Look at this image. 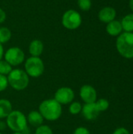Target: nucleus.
<instances>
[{
	"label": "nucleus",
	"instance_id": "1",
	"mask_svg": "<svg viewBox=\"0 0 133 134\" xmlns=\"http://www.w3.org/2000/svg\"><path fill=\"white\" fill-rule=\"evenodd\" d=\"M38 111L45 120L53 122L60 118L63 109L62 105L53 98L42 100L38 106Z\"/></svg>",
	"mask_w": 133,
	"mask_h": 134
},
{
	"label": "nucleus",
	"instance_id": "2",
	"mask_svg": "<svg viewBox=\"0 0 133 134\" xmlns=\"http://www.w3.org/2000/svg\"><path fill=\"white\" fill-rule=\"evenodd\" d=\"M8 83L13 90L16 91H22L25 90L29 85V76L24 70L20 68L13 69L7 75Z\"/></svg>",
	"mask_w": 133,
	"mask_h": 134
},
{
	"label": "nucleus",
	"instance_id": "3",
	"mask_svg": "<svg viewBox=\"0 0 133 134\" xmlns=\"http://www.w3.org/2000/svg\"><path fill=\"white\" fill-rule=\"evenodd\" d=\"M116 48L121 56L126 59L133 58V32H123L118 35Z\"/></svg>",
	"mask_w": 133,
	"mask_h": 134
},
{
	"label": "nucleus",
	"instance_id": "4",
	"mask_svg": "<svg viewBox=\"0 0 133 134\" xmlns=\"http://www.w3.org/2000/svg\"><path fill=\"white\" fill-rule=\"evenodd\" d=\"M7 127L13 132L24 133L27 129V121L26 115L20 111L13 110L6 117Z\"/></svg>",
	"mask_w": 133,
	"mask_h": 134
},
{
	"label": "nucleus",
	"instance_id": "5",
	"mask_svg": "<svg viewBox=\"0 0 133 134\" xmlns=\"http://www.w3.org/2000/svg\"><path fill=\"white\" fill-rule=\"evenodd\" d=\"M24 71L29 77L38 78L45 71V64L40 57H30L24 63Z\"/></svg>",
	"mask_w": 133,
	"mask_h": 134
},
{
	"label": "nucleus",
	"instance_id": "6",
	"mask_svg": "<svg viewBox=\"0 0 133 134\" xmlns=\"http://www.w3.org/2000/svg\"><path fill=\"white\" fill-rule=\"evenodd\" d=\"M61 22L65 28L68 30H75L81 26L82 18L81 14L76 10L68 9L63 14Z\"/></svg>",
	"mask_w": 133,
	"mask_h": 134
},
{
	"label": "nucleus",
	"instance_id": "7",
	"mask_svg": "<svg viewBox=\"0 0 133 134\" xmlns=\"http://www.w3.org/2000/svg\"><path fill=\"white\" fill-rule=\"evenodd\" d=\"M4 60L7 61L12 67H16L25 60L24 52L17 46L9 48L4 53Z\"/></svg>",
	"mask_w": 133,
	"mask_h": 134
},
{
	"label": "nucleus",
	"instance_id": "8",
	"mask_svg": "<svg viewBox=\"0 0 133 134\" xmlns=\"http://www.w3.org/2000/svg\"><path fill=\"white\" fill-rule=\"evenodd\" d=\"M74 91L67 86H63L57 89L54 93V99L62 106L70 104L72 101H74Z\"/></svg>",
	"mask_w": 133,
	"mask_h": 134
},
{
	"label": "nucleus",
	"instance_id": "9",
	"mask_svg": "<svg viewBox=\"0 0 133 134\" xmlns=\"http://www.w3.org/2000/svg\"><path fill=\"white\" fill-rule=\"evenodd\" d=\"M79 96L85 104L95 103L97 100V92L91 85H83L79 90Z\"/></svg>",
	"mask_w": 133,
	"mask_h": 134
},
{
	"label": "nucleus",
	"instance_id": "10",
	"mask_svg": "<svg viewBox=\"0 0 133 134\" xmlns=\"http://www.w3.org/2000/svg\"><path fill=\"white\" fill-rule=\"evenodd\" d=\"M83 117L87 120H95L100 113L95 103L85 104L82 106V112Z\"/></svg>",
	"mask_w": 133,
	"mask_h": 134
},
{
	"label": "nucleus",
	"instance_id": "11",
	"mask_svg": "<svg viewBox=\"0 0 133 134\" xmlns=\"http://www.w3.org/2000/svg\"><path fill=\"white\" fill-rule=\"evenodd\" d=\"M116 15H117L116 10L113 7L106 6L100 10L98 17L100 21L108 24L109 22H111L115 19Z\"/></svg>",
	"mask_w": 133,
	"mask_h": 134
},
{
	"label": "nucleus",
	"instance_id": "12",
	"mask_svg": "<svg viewBox=\"0 0 133 134\" xmlns=\"http://www.w3.org/2000/svg\"><path fill=\"white\" fill-rule=\"evenodd\" d=\"M44 50V44L39 39L32 40L28 47L29 53L31 57H40Z\"/></svg>",
	"mask_w": 133,
	"mask_h": 134
},
{
	"label": "nucleus",
	"instance_id": "13",
	"mask_svg": "<svg viewBox=\"0 0 133 134\" xmlns=\"http://www.w3.org/2000/svg\"><path fill=\"white\" fill-rule=\"evenodd\" d=\"M44 120V118L38 111H31L28 113L27 116V123L35 128L42 125Z\"/></svg>",
	"mask_w": 133,
	"mask_h": 134
},
{
	"label": "nucleus",
	"instance_id": "14",
	"mask_svg": "<svg viewBox=\"0 0 133 134\" xmlns=\"http://www.w3.org/2000/svg\"><path fill=\"white\" fill-rule=\"evenodd\" d=\"M106 30H107V32L111 36H118L121 35L123 31L121 22L118 20H115L107 24L106 27Z\"/></svg>",
	"mask_w": 133,
	"mask_h": 134
},
{
	"label": "nucleus",
	"instance_id": "15",
	"mask_svg": "<svg viewBox=\"0 0 133 134\" xmlns=\"http://www.w3.org/2000/svg\"><path fill=\"white\" fill-rule=\"evenodd\" d=\"M12 111V103L7 99H0V119H6Z\"/></svg>",
	"mask_w": 133,
	"mask_h": 134
},
{
	"label": "nucleus",
	"instance_id": "16",
	"mask_svg": "<svg viewBox=\"0 0 133 134\" xmlns=\"http://www.w3.org/2000/svg\"><path fill=\"white\" fill-rule=\"evenodd\" d=\"M122 29L125 32H133V13L126 15L121 22Z\"/></svg>",
	"mask_w": 133,
	"mask_h": 134
},
{
	"label": "nucleus",
	"instance_id": "17",
	"mask_svg": "<svg viewBox=\"0 0 133 134\" xmlns=\"http://www.w3.org/2000/svg\"><path fill=\"white\" fill-rule=\"evenodd\" d=\"M12 37V32L9 28L6 27H0V43L5 44L10 40Z\"/></svg>",
	"mask_w": 133,
	"mask_h": 134
},
{
	"label": "nucleus",
	"instance_id": "18",
	"mask_svg": "<svg viewBox=\"0 0 133 134\" xmlns=\"http://www.w3.org/2000/svg\"><path fill=\"white\" fill-rule=\"evenodd\" d=\"M82 109V104L78 101H72L68 108L69 112L73 115H76L81 113Z\"/></svg>",
	"mask_w": 133,
	"mask_h": 134
},
{
	"label": "nucleus",
	"instance_id": "19",
	"mask_svg": "<svg viewBox=\"0 0 133 134\" xmlns=\"http://www.w3.org/2000/svg\"><path fill=\"white\" fill-rule=\"evenodd\" d=\"M13 70V67L5 60H0V75L7 76Z\"/></svg>",
	"mask_w": 133,
	"mask_h": 134
},
{
	"label": "nucleus",
	"instance_id": "20",
	"mask_svg": "<svg viewBox=\"0 0 133 134\" xmlns=\"http://www.w3.org/2000/svg\"><path fill=\"white\" fill-rule=\"evenodd\" d=\"M95 104H96V107H97V108H98L100 112L107 111L109 108V107H110L109 101L107 99H104V98H101V99L96 100Z\"/></svg>",
	"mask_w": 133,
	"mask_h": 134
},
{
	"label": "nucleus",
	"instance_id": "21",
	"mask_svg": "<svg viewBox=\"0 0 133 134\" xmlns=\"http://www.w3.org/2000/svg\"><path fill=\"white\" fill-rule=\"evenodd\" d=\"M34 134H53V132L48 125L42 124L36 128Z\"/></svg>",
	"mask_w": 133,
	"mask_h": 134
},
{
	"label": "nucleus",
	"instance_id": "22",
	"mask_svg": "<svg viewBox=\"0 0 133 134\" xmlns=\"http://www.w3.org/2000/svg\"><path fill=\"white\" fill-rule=\"evenodd\" d=\"M78 5L82 11H89L92 6L91 0H78Z\"/></svg>",
	"mask_w": 133,
	"mask_h": 134
},
{
	"label": "nucleus",
	"instance_id": "23",
	"mask_svg": "<svg viewBox=\"0 0 133 134\" xmlns=\"http://www.w3.org/2000/svg\"><path fill=\"white\" fill-rule=\"evenodd\" d=\"M9 86L7 76L0 75V93L5 91Z\"/></svg>",
	"mask_w": 133,
	"mask_h": 134
},
{
	"label": "nucleus",
	"instance_id": "24",
	"mask_svg": "<svg viewBox=\"0 0 133 134\" xmlns=\"http://www.w3.org/2000/svg\"><path fill=\"white\" fill-rule=\"evenodd\" d=\"M73 134H91L90 131L84 126H79L76 128L74 131Z\"/></svg>",
	"mask_w": 133,
	"mask_h": 134
},
{
	"label": "nucleus",
	"instance_id": "25",
	"mask_svg": "<svg viewBox=\"0 0 133 134\" xmlns=\"http://www.w3.org/2000/svg\"><path fill=\"white\" fill-rule=\"evenodd\" d=\"M113 134H130V133H129V131L126 128H125V127H119V128L116 129L114 131Z\"/></svg>",
	"mask_w": 133,
	"mask_h": 134
},
{
	"label": "nucleus",
	"instance_id": "26",
	"mask_svg": "<svg viewBox=\"0 0 133 134\" xmlns=\"http://www.w3.org/2000/svg\"><path fill=\"white\" fill-rule=\"evenodd\" d=\"M5 19H6V13L2 9L0 8V24L5 22Z\"/></svg>",
	"mask_w": 133,
	"mask_h": 134
},
{
	"label": "nucleus",
	"instance_id": "27",
	"mask_svg": "<svg viewBox=\"0 0 133 134\" xmlns=\"http://www.w3.org/2000/svg\"><path fill=\"white\" fill-rule=\"evenodd\" d=\"M6 127H7L6 122H3V121H0V131L5 130Z\"/></svg>",
	"mask_w": 133,
	"mask_h": 134
},
{
	"label": "nucleus",
	"instance_id": "28",
	"mask_svg": "<svg viewBox=\"0 0 133 134\" xmlns=\"http://www.w3.org/2000/svg\"><path fill=\"white\" fill-rule=\"evenodd\" d=\"M4 48H3V46L2 44L0 43V60H2L3 57H4Z\"/></svg>",
	"mask_w": 133,
	"mask_h": 134
},
{
	"label": "nucleus",
	"instance_id": "29",
	"mask_svg": "<svg viewBox=\"0 0 133 134\" xmlns=\"http://www.w3.org/2000/svg\"><path fill=\"white\" fill-rule=\"evenodd\" d=\"M129 7L133 12V0H129Z\"/></svg>",
	"mask_w": 133,
	"mask_h": 134
},
{
	"label": "nucleus",
	"instance_id": "30",
	"mask_svg": "<svg viewBox=\"0 0 133 134\" xmlns=\"http://www.w3.org/2000/svg\"><path fill=\"white\" fill-rule=\"evenodd\" d=\"M13 134H24L22 132H13Z\"/></svg>",
	"mask_w": 133,
	"mask_h": 134
},
{
	"label": "nucleus",
	"instance_id": "31",
	"mask_svg": "<svg viewBox=\"0 0 133 134\" xmlns=\"http://www.w3.org/2000/svg\"><path fill=\"white\" fill-rule=\"evenodd\" d=\"M0 134H2V133H1V132H0Z\"/></svg>",
	"mask_w": 133,
	"mask_h": 134
}]
</instances>
